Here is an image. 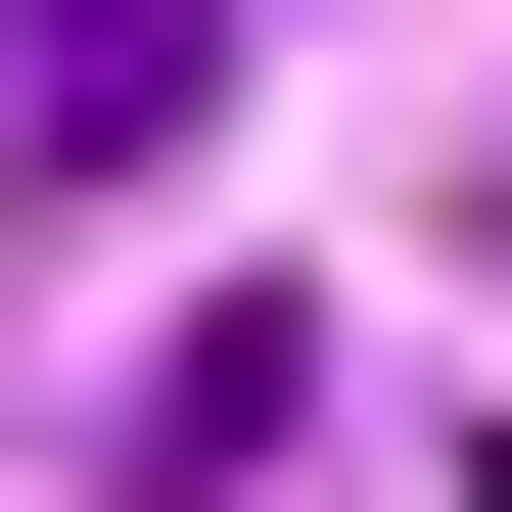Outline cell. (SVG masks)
<instances>
[{"mask_svg":"<svg viewBox=\"0 0 512 512\" xmlns=\"http://www.w3.org/2000/svg\"><path fill=\"white\" fill-rule=\"evenodd\" d=\"M187 94H233V0H0V187H140Z\"/></svg>","mask_w":512,"mask_h":512,"instance_id":"1","label":"cell"}]
</instances>
